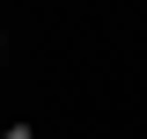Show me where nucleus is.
Returning a JSON list of instances; mask_svg holds the SVG:
<instances>
[{"label":"nucleus","mask_w":147,"mask_h":139,"mask_svg":"<svg viewBox=\"0 0 147 139\" xmlns=\"http://www.w3.org/2000/svg\"><path fill=\"white\" fill-rule=\"evenodd\" d=\"M0 139H37V132H30V124H7V132H0Z\"/></svg>","instance_id":"nucleus-1"}]
</instances>
